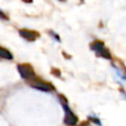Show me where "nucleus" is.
<instances>
[{
	"instance_id": "4",
	"label": "nucleus",
	"mask_w": 126,
	"mask_h": 126,
	"mask_svg": "<svg viewBox=\"0 0 126 126\" xmlns=\"http://www.w3.org/2000/svg\"><path fill=\"white\" fill-rule=\"evenodd\" d=\"M18 71L21 75V77L26 80V81H30L32 78H34L36 75L33 71V68L32 67V65H30L29 63H23V64H19L18 65Z\"/></svg>"
},
{
	"instance_id": "9",
	"label": "nucleus",
	"mask_w": 126,
	"mask_h": 126,
	"mask_svg": "<svg viewBox=\"0 0 126 126\" xmlns=\"http://www.w3.org/2000/svg\"><path fill=\"white\" fill-rule=\"evenodd\" d=\"M59 1H65V0H59Z\"/></svg>"
},
{
	"instance_id": "8",
	"label": "nucleus",
	"mask_w": 126,
	"mask_h": 126,
	"mask_svg": "<svg viewBox=\"0 0 126 126\" xmlns=\"http://www.w3.org/2000/svg\"><path fill=\"white\" fill-rule=\"evenodd\" d=\"M50 34H51V35H52L54 38H56V40H57V41H60V37H59V36H58L56 33H54L53 32H50Z\"/></svg>"
},
{
	"instance_id": "2",
	"label": "nucleus",
	"mask_w": 126,
	"mask_h": 126,
	"mask_svg": "<svg viewBox=\"0 0 126 126\" xmlns=\"http://www.w3.org/2000/svg\"><path fill=\"white\" fill-rule=\"evenodd\" d=\"M59 98H60V101L63 105V108L65 110V117H64V122L66 125H69V126H74L76 125V123L78 122V118L76 117V115L71 111V109L68 107L67 105V100L66 98L63 96V95H59Z\"/></svg>"
},
{
	"instance_id": "7",
	"label": "nucleus",
	"mask_w": 126,
	"mask_h": 126,
	"mask_svg": "<svg viewBox=\"0 0 126 126\" xmlns=\"http://www.w3.org/2000/svg\"><path fill=\"white\" fill-rule=\"evenodd\" d=\"M0 19H2V20H8V16L2 10H0Z\"/></svg>"
},
{
	"instance_id": "1",
	"label": "nucleus",
	"mask_w": 126,
	"mask_h": 126,
	"mask_svg": "<svg viewBox=\"0 0 126 126\" xmlns=\"http://www.w3.org/2000/svg\"><path fill=\"white\" fill-rule=\"evenodd\" d=\"M90 48L94 51V53L96 54V56H99V57H102L104 59H111V54L109 52V50L105 47L104 43L98 39L96 40H94L91 44H90Z\"/></svg>"
},
{
	"instance_id": "6",
	"label": "nucleus",
	"mask_w": 126,
	"mask_h": 126,
	"mask_svg": "<svg viewBox=\"0 0 126 126\" xmlns=\"http://www.w3.org/2000/svg\"><path fill=\"white\" fill-rule=\"evenodd\" d=\"M0 58H2V59H9L10 60V59H13V55H12V53L8 49L0 46Z\"/></svg>"
},
{
	"instance_id": "5",
	"label": "nucleus",
	"mask_w": 126,
	"mask_h": 126,
	"mask_svg": "<svg viewBox=\"0 0 126 126\" xmlns=\"http://www.w3.org/2000/svg\"><path fill=\"white\" fill-rule=\"evenodd\" d=\"M19 34L26 39L27 41H34L35 39H37L40 34L39 32H37L36 31H32V30H29V29H22L19 31Z\"/></svg>"
},
{
	"instance_id": "3",
	"label": "nucleus",
	"mask_w": 126,
	"mask_h": 126,
	"mask_svg": "<svg viewBox=\"0 0 126 126\" xmlns=\"http://www.w3.org/2000/svg\"><path fill=\"white\" fill-rule=\"evenodd\" d=\"M28 83L32 88L39 90V91H42V92H51V91L54 90V87L50 83H47V82L41 80L37 76H35L32 80H30Z\"/></svg>"
}]
</instances>
